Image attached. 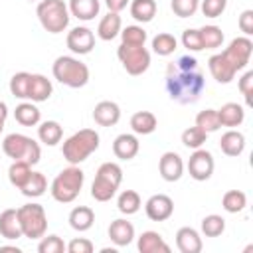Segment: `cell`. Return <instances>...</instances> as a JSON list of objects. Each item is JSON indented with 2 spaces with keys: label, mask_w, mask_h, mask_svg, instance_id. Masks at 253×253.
Segmentation results:
<instances>
[{
  "label": "cell",
  "mask_w": 253,
  "mask_h": 253,
  "mask_svg": "<svg viewBox=\"0 0 253 253\" xmlns=\"http://www.w3.org/2000/svg\"><path fill=\"white\" fill-rule=\"evenodd\" d=\"M206 89L204 75L198 69V61L192 55H182L166 69V91L176 103H196Z\"/></svg>",
  "instance_id": "obj_1"
},
{
  "label": "cell",
  "mask_w": 253,
  "mask_h": 253,
  "mask_svg": "<svg viewBox=\"0 0 253 253\" xmlns=\"http://www.w3.org/2000/svg\"><path fill=\"white\" fill-rule=\"evenodd\" d=\"M99 132L95 128H81L73 132L61 146V154L69 164H81L99 148Z\"/></svg>",
  "instance_id": "obj_2"
},
{
  "label": "cell",
  "mask_w": 253,
  "mask_h": 253,
  "mask_svg": "<svg viewBox=\"0 0 253 253\" xmlns=\"http://www.w3.org/2000/svg\"><path fill=\"white\" fill-rule=\"evenodd\" d=\"M83 182H85V172L77 164H69L53 178V182L49 186L51 198L59 204H71L79 196Z\"/></svg>",
  "instance_id": "obj_3"
},
{
  "label": "cell",
  "mask_w": 253,
  "mask_h": 253,
  "mask_svg": "<svg viewBox=\"0 0 253 253\" xmlns=\"http://www.w3.org/2000/svg\"><path fill=\"white\" fill-rule=\"evenodd\" d=\"M51 73L61 85L71 87V89H79L89 83V67L73 55L55 57V61L51 65Z\"/></svg>",
  "instance_id": "obj_4"
},
{
  "label": "cell",
  "mask_w": 253,
  "mask_h": 253,
  "mask_svg": "<svg viewBox=\"0 0 253 253\" xmlns=\"http://www.w3.org/2000/svg\"><path fill=\"white\" fill-rule=\"evenodd\" d=\"M123 182V168L117 162H103L97 168L95 180L91 184V198L95 202H109Z\"/></svg>",
  "instance_id": "obj_5"
},
{
  "label": "cell",
  "mask_w": 253,
  "mask_h": 253,
  "mask_svg": "<svg viewBox=\"0 0 253 253\" xmlns=\"http://www.w3.org/2000/svg\"><path fill=\"white\" fill-rule=\"evenodd\" d=\"M2 152L12 158V160H24L28 164H38L42 158V148L40 144L22 132H10L2 140Z\"/></svg>",
  "instance_id": "obj_6"
},
{
  "label": "cell",
  "mask_w": 253,
  "mask_h": 253,
  "mask_svg": "<svg viewBox=\"0 0 253 253\" xmlns=\"http://www.w3.org/2000/svg\"><path fill=\"white\" fill-rule=\"evenodd\" d=\"M38 20L47 34H61L69 26V8L63 0H42L36 8Z\"/></svg>",
  "instance_id": "obj_7"
},
{
  "label": "cell",
  "mask_w": 253,
  "mask_h": 253,
  "mask_svg": "<svg viewBox=\"0 0 253 253\" xmlns=\"http://www.w3.org/2000/svg\"><path fill=\"white\" fill-rule=\"evenodd\" d=\"M18 219L22 227V235L28 239H40L47 231V215L43 206L30 202L18 208Z\"/></svg>",
  "instance_id": "obj_8"
},
{
  "label": "cell",
  "mask_w": 253,
  "mask_h": 253,
  "mask_svg": "<svg viewBox=\"0 0 253 253\" xmlns=\"http://www.w3.org/2000/svg\"><path fill=\"white\" fill-rule=\"evenodd\" d=\"M117 57L123 63L128 75H142L150 67V51L144 45H126L121 43L117 49Z\"/></svg>",
  "instance_id": "obj_9"
},
{
  "label": "cell",
  "mask_w": 253,
  "mask_h": 253,
  "mask_svg": "<svg viewBox=\"0 0 253 253\" xmlns=\"http://www.w3.org/2000/svg\"><path fill=\"white\" fill-rule=\"evenodd\" d=\"M223 57L233 65L235 71H241L247 67L249 59H251V53H253V42L249 40V36H241V38H235L229 42V45L221 51Z\"/></svg>",
  "instance_id": "obj_10"
},
{
  "label": "cell",
  "mask_w": 253,
  "mask_h": 253,
  "mask_svg": "<svg viewBox=\"0 0 253 253\" xmlns=\"http://www.w3.org/2000/svg\"><path fill=\"white\" fill-rule=\"evenodd\" d=\"M190 176L196 180V182H206L211 178L213 174V168H215V162H213V156L210 150H204V148H196L186 164Z\"/></svg>",
  "instance_id": "obj_11"
},
{
  "label": "cell",
  "mask_w": 253,
  "mask_h": 253,
  "mask_svg": "<svg viewBox=\"0 0 253 253\" xmlns=\"http://www.w3.org/2000/svg\"><path fill=\"white\" fill-rule=\"evenodd\" d=\"M67 47L75 55H87L95 47V34L87 26H75L67 32Z\"/></svg>",
  "instance_id": "obj_12"
},
{
  "label": "cell",
  "mask_w": 253,
  "mask_h": 253,
  "mask_svg": "<svg viewBox=\"0 0 253 253\" xmlns=\"http://www.w3.org/2000/svg\"><path fill=\"white\" fill-rule=\"evenodd\" d=\"M146 217L152 221H166L174 213V202L166 194H154L144 204Z\"/></svg>",
  "instance_id": "obj_13"
},
{
  "label": "cell",
  "mask_w": 253,
  "mask_h": 253,
  "mask_svg": "<svg viewBox=\"0 0 253 253\" xmlns=\"http://www.w3.org/2000/svg\"><path fill=\"white\" fill-rule=\"evenodd\" d=\"M158 172L162 176V180L166 182H178L184 174V160L178 152H164L158 160Z\"/></svg>",
  "instance_id": "obj_14"
},
{
  "label": "cell",
  "mask_w": 253,
  "mask_h": 253,
  "mask_svg": "<svg viewBox=\"0 0 253 253\" xmlns=\"http://www.w3.org/2000/svg\"><path fill=\"white\" fill-rule=\"evenodd\" d=\"M208 69L211 73V77L217 81V83H231L233 77H235V69L233 65L223 57V53H213L210 59H208Z\"/></svg>",
  "instance_id": "obj_15"
},
{
  "label": "cell",
  "mask_w": 253,
  "mask_h": 253,
  "mask_svg": "<svg viewBox=\"0 0 253 253\" xmlns=\"http://www.w3.org/2000/svg\"><path fill=\"white\" fill-rule=\"evenodd\" d=\"M93 121L99 126H113L121 121V107L115 101H99L93 109Z\"/></svg>",
  "instance_id": "obj_16"
},
{
  "label": "cell",
  "mask_w": 253,
  "mask_h": 253,
  "mask_svg": "<svg viewBox=\"0 0 253 253\" xmlns=\"http://www.w3.org/2000/svg\"><path fill=\"white\" fill-rule=\"evenodd\" d=\"M140 150V142L134 134L123 132L113 140V154L119 160H132Z\"/></svg>",
  "instance_id": "obj_17"
},
{
  "label": "cell",
  "mask_w": 253,
  "mask_h": 253,
  "mask_svg": "<svg viewBox=\"0 0 253 253\" xmlns=\"http://www.w3.org/2000/svg\"><path fill=\"white\" fill-rule=\"evenodd\" d=\"M107 233H109V239H111L117 247H126V245L132 243V239H134V225H132L130 221L119 217V219L111 221Z\"/></svg>",
  "instance_id": "obj_18"
},
{
  "label": "cell",
  "mask_w": 253,
  "mask_h": 253,
  "mask_svg": "<svg viewBox=\"0 0 253 253\" xmlns=\"http://www.w3.org/2000/svg\"><path fill=\"white\" fill-rule=\"evenodd\" d=\"M0 235L8 241H16L22 235V227H20V219H18V210L8 208L0 213Z\"/></svg>",
  "instance_id": "obj_19"
},
{
  "label": "cell",
  "mask_w": 253,
  "mask_h": 253,
  "mask_svg": "<svg viewBox=\"0 0 253 253\" xmlns=\"http://www.w3.org/2000/svg\"><path fill=\"white\" fill-rule=\"evenodd\" d=\"M136 247L140 253H170V245L158 231H142L136 239Z\"/></svg>",
  "instance_id": "obj_20"
},
{
  "label": "cell",
  "mask_w": 253,
  "mask_h": 253,
  "mask_svg": "<svg viewBox=\"0 0 253 253\" xmlns=\"http://www.w3.org/2000/svg\"><path fill=\"white\" fill-rule=\"evenodd\" d=\"M51 93H53L51 81L45 75H42V73H32L28 99L34 101V103H43V101H47L51 97Z\"/></svg>",
  "instance_id": "obj_21"
},
{
  "label": "cell",
  "mask_w": 253,
  "mask_h": 253,
  "mask_svg": "<svg viewBox=\"0 0 253 253\" xmlns=\"http://www.w3.org/2000/svg\"><path fill=\"white\" fill-rule=\"evenodd\" d=\"M176 247L182 253H200L204 243L200 233L194 227H180L176 233Z\"/></svg>",
  "instance_id": "obj_22"
},
{
  "label": "cell",
  "mask_w": 253,
  "mask_h": 253,
  "mask_svg": "<svg viewBox=\"0 0 253 253\" xmlns=\"http://www.w3.org/2000/svg\"><path fill=\"white\" fill-rule=\"evenodd\" d=\"M121 30H123V20H121L119 12H109L107 16L101 18V22L97 26V36L103 42H111L121 34Z\"/></svg>",
  "instance_id": "obj_23"
},
{
  "label": "cell",
  "mask_w": 253,
  "mask_h": 253,
  "mask_svg": "<svg viewBox=\"0 0 253 253\" xmlns=\"http://www.w3.org/2000/svg\"><path fill=\"white\" fill-rule=\"evenodd\" d=\"M217 117L221 126L235 128L245 121V109L239 103H225L221 105V109H217Z\"/></svg>",
  "instance_id": "obj_24"
},
{
  "label": "cell",
  "mask_w": 253,
  "mask_h": 253,
  "mask_svg": "<svg viewBox=\"0 0 253 253\" xmlns=\"http://www.w3.org/2000/svg\"><path fill=\"white\" fill-rule=\"evenodd\" d=\"M219 148L225 156H239L245 150V134L239 130L229 128L227 132L221 134L219 138Z\"/></svg>",
  "instance_id": "obj_25"
},
{
  "label": "cell",
  "mask_w": 253,
  "mask_h": 253,
  "mask_svg": "<svg viewBox=\"0 0 253 253\" xmlns=\"http://www.w3.org/2000/svg\"><path fill=\"white\" fill-rule=\"evenodd\" d=\"M69 14L81 22H89L93 20L99 10H101V4L99 0H69Z\"/></svg>",
  "instance_id": "obj_26"
},
{
  "label": "cell",
  "mask_w": 253,
  "mask_h": 253,
  "mask_svg": "<svg viewBox=\"0 0 253 253\" xmlns=\"http://www.w3.org/2000/svg\"><path fill=\"white\" fill-rule=\"evenodd\" d=\"M95 223V211L89 206H77L69 211V225L75 231H89Z\"/></svg>",
  "instance_id": "obj_27"
},
{
  "label": "cell",
  "mask_w": 253,
  "mask_h": 253,
  "mask_svg": "<svg viewBox=\"0 0 253 253\" xmlns=\"http://www.w3.org/2000/svg\"><path fill=\"white\" fill-rule=\"evenodd\" d=\"M158 126V119L150 111H136L130 117V128L134 134H150Z\"/></svg>",
  "instance_id": "obj_28"
},
{
  "label": "cell",
  "mask_w": 253,
  "mask_h": 253,
  "mask_svg": "<svg viewBox=\"0 0 253 253\" xmlns=\"http://www.w3.org/2000/svg\"><path fill=\"white\" fill-rule=\"evenodd\" d=\"M38 138L45 146H55L63 138V126L57 121H43L38 126Z\"/></svg>",
  "instance_id": "obj_29"
},
{
  "label": "cell",
  "mask_w": 253,
  "mask_h": 253,
  "mask_svg": "<svg viewBox=\"0 0 253 253\" xmlns=\"http://www.w3.org/2000/svg\"><path fill=\"white\" fill-rule=\"evenodd\" d=\"M14 119L22 126H36L42 121V113L34 103H20L14 109Z\"/></svg>",
  "instance_id": "obj_30"
},
{
  "label": "cell",
  "mask_w": 253,
  "mask_h": 253,
  "mask_svg": "<svg viewBox=\"0 0 253 253\" xmlns=\"http://www.w3.org/2000/svg\"><path fill=\"white\" fill-rule=\"evenodd\" d=\"M45 190H47V180H45V176H43L42 172H34V170H32V174L28 176V180L24 182V186L20 188V192H22L26 198H40V196L45 194Z\"/></svg>",
  "instance_id": "obj_31"
},
{
  "label": "cell",
  "mask_w": 253,
  "mask_h": 253,
  "mask_svg": "<svg viewBox=\"0 0 253 253\" xmlns=\"http://www.w3.org/2000/svg\"><path fill=\"white\" fill-rule=\"evenodd\" d=\"M130 16L136 22H150L156 16V0H130Z\"/></svg>",
  "instance_id": "obj_32"
},
{
  "label": "cell",
  "mask_w": 253,
  "mask_h": 253,
  "mask_svg": "<svg viewBox=\"0 0 253 253\" xmlns=\"http://www.w3.org/2000/svg\"><path fill=\"white\" fill-rule=\"evenodd\" d=\"M176 49H178V40H176L172 34L160 32V34H156V36L152 38V51H154L156 55L168 57V55H172Z\"/></svg>",
  "instance_id": "obj_33"
},
{
  "label": "cell",
  "mask_w": 253,
  "mask_h": 253,
  "mask_svg": "<svg viewBox=\"0 0 253 253\" xmlns=\"http://www.w3.org/2000/svg\"><path fill=\"white\" fill-rule=\"evenodd\" d=\"M140 206H142V200H140L138 192H134V190H123L119 194V198H117V208L125 215L136 213L140 210Z\"/></svg>",
  "instance_id": "obj_34"
},
{
  "label": "cell",
  "mask_w": 253,
  "mask_h": 253,
  "mask_svg": "<svg viewBox=\"0 0 253 253\" xmlns=\"http://www.w3.org/2000/svg\"><path fill=\"white\" fill-rule=\"evenodd\" d=\"M245 206H247V196L241 190H227L221 198V208L227 213H239L245 210Z\"/></svg>",
  "instance_id": "obj_35"
},
{
  "label": "cell",
  "mask_w": 253,
  "mask_h": 253,
  "mask_svg": "<svg viewBox=\"0 0 253 253\" xmlns=\"http://www.w3.org/2000/svg\"><path fill=\"white\" fill-rule=\"evenodd\" d=\"M32 174V164H28V162H24V160H14L12 164H10V168H8V180H10V184L14 186V188H22L24 186V182L28 180V176Z\"/></svg>",
  "instance_id": "obj_36"
},
{
  "label": "cell",
  "mask_w": 253,
  "mask_h": 253,
  "mask_svg": "<svg viewBox=\"0 0 253 253\" xmlns=\"http://www.w3.org/2000/svg\"><path fill=\"white\" fill-rule=\"evenodd\" d=\"M30 79H32V73L28 71H18L12 75L10 79V93L16 97V99H28V93H30Z\"/></svg>",
  "instance_id": "obj_37"
},
{
  "label": "cell",
  "mask_w": 253,
  "mask_h": 253,
  "mask_svg": "<svg viewBox=\"0 0 253 253\" xmlns=\"http://www.w3.org/2000/svg\"><path fill=\"white\" fill-rule=\"evenodd\" d=\"M200 38H202L204 49H215L223 43V32H221V28H217L213 24L200 28Z\"/></svg>",
  "instance_id": "obj_38"
},
{
  "label": "cell",
  "mask_w": 253,
  "mask_h": 253,
  "mask_svg": "<svg viewBox=\"0 0 253 253\" xmlns=\"http://www.w3.org/2000/svg\"><path fill=\"white\" fill-rule=\"evenodd\" d=\"M196 126H200L202 130H206L208 134L210 132H215L219 130V117H217V111L215 109H204L196 115Z\"/></svg>",
  "instance_id": "obj_39"
},
{
  "label": "cell",
  "mask_w": 253,
  "mask_h": 253,
  "mask_svg": "<svg viewBox=\"0 0 253 253\" xmlns=\"http://www.w3.org/2000/svg\"><path fill=\"white\" fill-rule=\"evenodd\" d=\"M202 233L206 237H219L223 231H225V219L217 213H210L202 219Z\"/></svg>",
  "instance_id": "obj_40"
},
{
  "label": "cell",
  "mask_w": 253,
  "mask_h": 253,
  "mask_svg": "<svg viewBox=\"0 0 253 253\" xmlns=\"http://www.w3.org/2000/svg\"><path fill=\"white\" fill-rule=\"evenodd\" d=\"M119 36L123 40L121 43H126V45H144V42L148 38L146 30L142 26H126V28L121 30Z\"/></svg>",
  "instance_id": "obj_41"
},
{
  "label": "cell",
  "mask_w": 253,
  "mask_h": 253,
  "mask_svg": "<svg viewBox=\"0 0 253 253\" xmlns=\"http://www.w3.org/2000/svg\"><path fill=\"white\" fill-rule=\"evenodd\" d=\"M206 138H208V132L206 130H202L200 126H188L184 132H182V144L186 146V148H202V144L206 142Z\"/></svg>",
  "instance_id": "obj_42"
},
{
  "label": "cell",
  "mask_w": 253,
  "mask_h": 253,
  "mask_svg": "<svg viewBox=\"0 0 253 253\" xmlns=\"http://www.w3.org/2000/svg\"><path fill=\"white\" fill-rule=\"evenodd\" d=\"M65 243L59 235H43L40 237V243H38V251L40 253H63L65 251Z\"/></svg>",
  "instance_id": "obj_43"
},
{
  "label": "cell",
  "mask_w": 253,
  "mask_h": 253,
  "mask_svg": "<svg viewBox=\"0 0 253 253\" xmlns=\"http://www.w3.org/2000/svg\"><path fill=\"white\" fill-rule=\"evenodd\" d=\"M170 8L178 18H190L198 12L200 0H170Z\"/></svg>",
  "instance_id": "obj_44"
},
{
  "label": "cell",
  "mask_w": 253,
  "mask_h": 253,
  "mask_svg": "<svg viewBox=\"0 0 253 253\" xmlns=\"http://www.w3.org/2000/svg\"><path fill=\"white\" fill-rule=\"evenodd\" d=\"M227 8V0H202L200 10L206 18H219Z\"/></svg>",
  "instance_id": "obj_45"
},
{
  "label": "cell",
  "mask_w": 253,
  "mask_h": 253,
  "mask_svg": "<svg viewBox=\"0 0 253 253\" xmlns=\"http://www.w3.org/2000/svg\"><path fill=\"white\" fill-rule=\"evenodd\" d=\"M182 45L188 49V51H202L204 45H202V38H200V30H194V28H188L182 32Z\"/></svg>",
  "instance_id": "obj_46"
},
{
  "label": "cell",
  "mask_w": 253,
  "mask_h": 253,
  "mask_svg": "<svg viewBox=\"0 0 253 253\" xmlns=\"http://www.w3.org/2000/svg\"><path fill=\"white\" fill-rule=\"evenodd\" d=\"M237 87H239L241 95L245 97V103L251 105V103H253V101H251V95H253V71H245V73L241 75Z\"/></svg>",
  "instance_id": "obj_47"
},
{
  "label": "cell",
  "mask_w": 253,
  "mask_h": 253,
  "mask_svg": "<svg viewBox=\"0 0 253 253\" xmlns=\"http://www.w3.org/2000/svg\"><path fill=\"white\" fill-rule=\"evenodd\" d=\"M65 249H67L69 253H93L95 245H93L89 239H85V237H75V239H71V241L67 243Z\"/></svg>",
  "instance_id": "obj_48"
},
{
  "label": "cell",
  "mask_w": 253,
  "mask_h": 253,
  "mask_svg": "<svg viewBox=\"0 0 253 253\" xmlns=\"http://www.w3.org/2000/svg\"><path fill=\"white\" fill-rule=\"evenodd\" d=\"M237 24H239V30L245 36H251L253 34V10H243Z\"/></svg>",
  "instance_id": "obj_49"
},
{
  "label": "cell",
  "mask_w": 253,
  "mask_h": 253,
  "mask_svg": "<svg viewBox=\"0 0 253 253\" xmlns=\"http://www.w3.org/2000/svg\"><path fill=\"white\" fill-rule=\"evenodd\" d=\"M130 0H105V4H107V8H109V12H121V10H125L126 8V4H128Z\"/></svg>",
  "instance_id": "obj_50"
},
{
  "label": "cell",
  "mask_w": 253,
  "mask_h": 253,
  "mask_svg": "<svg viewBox=\"0 0 253 253\" xmlns=\"http://www.w3.org/2000/svg\"><path fill=\"white\" fill-rule=\"evenodd\" d=\"M6 117H8V105L0 101V121H6Z\"/></svg>",
  "instance_id": "obj_51"
},
{
  "label": "cell",
  "mask_w": 253,
  "mask_h": 253,
  "mask_svg": "<svg viewBox=\"0 0 253 253\" xmlns=\"http://www.w3.org/2000/svg\"><path fill=\"white\" fill-rule=\"evenodd\" d=\"M0 251H14V253H20V249H18V247H12V245H2Z\"/></svg>",
  "instance_id": "obj_52"
},
{
  "label": "cell",
  "mask_w": 253,
  "mask_h": 253,
  "mask_svg": "<svg viewBox=\"0 0 253 253\" xmlns=\"http://www.w3.org/2000/svg\"><path fill=\"white\" fill-rule=\"evenodd\" d=\"M4 123H6V121H0V132L4 130Z\"/></svg>",
  "instance_id": "obj_53"
},
{
  "label": "cell",
  "mask_w": 253,
  "mask_h": 253,
  "mask_svg": "<svg viewBox=\"0 0 253 253\" xmlns=\"http://www.w3.org/2000/svg\"><path fill=\"white\" fill-rule=\"evenodd\" d=\"M28 2H36V0H28Z\"/></svg>",
  "instance_id": "obj_54"
}]
</instances>
